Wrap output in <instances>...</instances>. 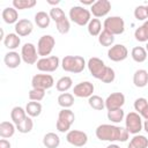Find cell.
I'll return each instance as SVG.
<instances>
[{"instance_id":"29","label":"cell","mask_w":148,"mask_h":148,"mask_svg":"<svg viewBox=\"0 0 148 148\" xmlns=\"http://www.w3.org/2000/svg\"><path fill=\"white\" fill-rule=\"evenodd\" d=\"M73 86V80L71 76H61L57 82H56V88L60 92H66L68 91Z\"/></svg>"},{"instance_id":"1","label":"cell","mask_w":148,"mask_h":148,"mask_svg":"<svg viewBox=\"0 0 148 148\" xmlns=\"http://www.w3.org/2000/svg\"><path fill=\"white\" fill-rule=\"evenodd\" d=\"M96 138L101 141H109V142H125L128 140L130 133L125 127L112 125V124H102L97 126L95 131Z\"/></svg>"},{"instance_id":"15","label":"cell","mask_w":148,"mask_h":148,"mask_svg":"<svg viewBox=\"0 0 148 148\" xmlns=\"http://www.w3.org/2000/svg\"><path fill=\"white\" fill-rule=\"evenodd\" d=\"M125 104V95L123 92H112L105 98V109L108 111L123 109Z\"/></svg>"},{"instance_id":"2","label":"cell","mask_w":148,"mask_h":148,"mask_svg":"<svg viewBox=\"0 0 148 148\" xmlns=\"http://www.w3.org/2000/svg\"><path fill=\"white\" fill-rule=\"evenodd\" d=\"M87 66L86 60L81 56H65L61 60V68L65 72L79 74Z\"/></svg>"},{"instance_id":"42","label":"cell","mask_w":148,"mask_h":148,"mask_svg":"<svg viewBox=\"0 0 148 148\" xmlns=\"http://www.w3.org/2000/svg\"><path fill=\"white\" fill-rule=\"evenodd\" d=\"M114 79H116V73H114L113 68L106 66V69L103 74V76L101 77V81L104 82V83H111V82L114 81Z\"/></svg>"},{"instance_id":"51","label":"cell","mask_w":148,"mask_h":148,"mask_svg":"<svg viewBox=\"0 0 148 148\" xmlns=\"http://www.w3.org/2000/svg\"><path fill=\"white\" fill-rule=\"evenodd\" d=\"M146 8H147V14H148V5L146 6Z\"/></svg>"},{"instance_id":"47","label":"cell","mask_w":148,"mask_h":148,"mask_svg":"<svg viewBox=\"0 0 148 148\" xmlns=\"http://www.w3.org/2000/svg\"><path fill=\"white\" fill-rule=\"evenodd\" d=\"M46 2H47L49 5H51V6H54V7H56L57 5H59V3H60V1H59V0H56V1H53V0H47Z\"/></svg>"},{"instance_id":"3","label":"cell","mask_w":148,"mask_h":148,"mask_svg":"<svg viewBox=\"0 0 148 148\" xmlns=\"http://www.w3.org/2000/svg\"><path fill=\"white\" fill-rule=\"evenodd\" d=\"M69 20L72 22H74L75 24L83 27V25H88V23L91 20V13L89 9L84 8L83 6H73L69 9L68 13Z\"/></svg>"},{"instance_id":"9","label":"cell","mask_w":148,"mask_h":148,"mask_svg":"<svg viewBox=\"0 0 148 148\" xmlns=\"http://www.w3.org/2000/svg\"><path fill=\"white\" fill-rule=\"evenodd\" d=\"M21 57L22 60L28 64V65H34L37 64L38 59V52H37V47L32 44V43H25L23 44V46L21 47Z\"/></svg>"},{"instance_id":"5","label":"cell","mask_w":148,"mask_h":148,"mask_svg":"<svg viewBox=\"0 0 148 148\" xmlns=\"http://www.w3.org/2000/svg\"><path fill=\"white\" fill-rule=\"evenodd\" d=\"M125 128L128 131L130 134H140V132L143 130V123L142 118L138 112H128L125 116Z\"/></svg>"},{"instance_id":"46","label":"cell","mask_w":148,"mask_h":148,"mask_svg":"<svg viewBox=\"0 0 148 148\" xmlns=\"http://www.w3.org/2000/svg\"><path fill=\"white\" fill-rule=\"evenodd\" d=\"M81 3L83 5V7H84V6H90V7H91V6L95 3V1H94V0H81Z\"/></svg>"},{"instance_id":"37","label":"cell","mask_w":148,"mask_h":148,"mask_svg":"<svg viewBox=\"0 0 148 148\" xmlns=\"http://www.w3.org/2000/svg\"><path fill=\"white\" fill-rule=\"evenodd\" d=\"M37 3L36 0H13V7L17 10H23V9H30L35 7Z\"/></svg>"},{"instance_id":"43","label":"cell","mask_w":148,"mask_h":148,"mask_svg":"<svg viewBox=\"0 0 148 148\" xmlns=\"http://www.w3.org/2000/svg\"><path fill=\"white\" fill-rule=\"evenodd\" d=\"M148 105V101L145 98V97H139V98H136L135 101H134V110H135V112H138L139 114L141 113V111L146 108Z\"/></svg>"},{"instance_id":"49","label":"cell","mask_w":148,"mask_h":148,"mask_svg":"<svg viewBox=\"0 0 148 148\" xmlns=\"http://www.w3.org/2000/svg\"><path fill=\"white\" fill-rule=\"evenodd\" d=\"M106 148H120V147H119L118 145H116V143H110Z\"/></svg>"},{"instance_id":"12","label":"cell","mask_w":148,"mask_h":148,"mask_svg":"<svg viewBox=\"0 0 148 148\" xmlns=\"http://www.w3.org/2000/svg\"><path fill=\"white\" fill-rule=\"evenodd\" d=\"M53 84H54V80H53L52 75H50V74H36L31 79L32 88L47 90V89L52 88Z\"/></svg>"},{"instance_id":"7","label":"cell","mask_w":148,"mask_h":148,"mask_svg":"<svg viewBox=\"0 0 148 148\" xmlns=\"http://www.w3.org/2000/svg\"><path fill=\"white\" fill-rule=\"evenodd\" d=\"M56 46V39L51 35H43L37 43V52L40 58H45L50 56Z\"/></svg>"},{"instance_id":"48","label":"cell","mask_w":148,"mask_h":148,"mask_svg":"<svg viewBox=\"0 0 148 148\" xmlns=\"http://www.w3.org/2000/svg\"><path fill=\"white\" fill-rule=\"evenodd\" d=\"M143 130L148 133V120H145V123H143Z\"/></svg>"},{"instance_id":"27","label":"cell","mask_w":148,"mask_h":148,"mask_svg":"<svg viewBox=\"0 0 148 148\" xmlns=\"http://www.w3.org/2000/svg\"><path fill=\"white\" fill-rule=\"evenodd\" d=\"M134 37L138 42H141V43H147L148 42V20L145 21L139 28L135 29Z\"/></svg>"},{"instance_id":"41","label":"cell","mask_w":148,"mask_h":148,"mask_svg":"<svg viewBox=\"0 0 148 148\" xmlns=\"http://www.w3.org/2000/svg\"><path fill=\"white\" fill-rule=\"evenodd\" d=\"M45 96V90L43 89H37V88H32L29 91V99L30 101H35V102H40Z\"/></svg>"},{"instance_id":"34","label":"cell","mask_w":148,"mask_h":148,"mask_svg":"<svg viewBox=\"0 0 148 148\" xmlns=\"http://www.w3.org/2000/svg\"><path fill=\"white\" fill-rule=\"evenodd\" d=\"M88 104L90 105V108H92L94 110L101 111L105 108V99H103L101 96L98 95H92L88 98Z\"/></svg>"},{"instance_id":"21","label":"cell","mask_w":148,"mask_h":148,"mask_svg":"<svg viewBox=\"0 0 148 148\" xmlns=\"http://www.w3.org/2000/svg\"><path fill=\"white\" fill-rule=\"evenodd\" d=\"M133 83L138 88H143L148 84V72L146 69H138L133 74Z\"/></svg>"},{"instance_id":"32","label":"cell","mask_w":148,"mask_h":148,"mask_svg":"<svg viewBox=\"0 0 148 148\" xmlns=\"http://www.w3.org/2000/svg\"><path fill=\"white\" fill-rule=\"evenodd\" d=\"M147 51L142 46H135L131 51V57L135 62H143L147 59Z\"/></svg>"},{"instance_id":"36","label":"cell","mask_w":148,"mask_h":148,"mask_svg":"<svg viewBox=\"0 0 148 148\" xmlns=\"http://www.w3.org/2000/svg\"><path fill=\"white\" fill-rule=\"evenodd\" d=\"M34 128V121L31 119V117H27L22 123H20L18 125H16V131H18L22 134H27L29 132H31Z\"/></svg>"},{"instance_id":"16","label":"cell","mask_w":148,"mask_h":148,"mask_svg":"<svg viewBox=\"0 0 148 148\" xmlns=\"http://www.w3.org/2000/svg\"><path fill=\"white\" fill-rule=\"evenodd\" d=\"M110 10H111V2L109 0H97L90 7V13L96 18L106 16Z\"/></svg>"},{"instance_id":"4","label":"cell","mask_w":148,"mask_h":148,"mask_svg":"<svg viewBox=\"0 0 148 148\" xmlns=\"http://www.w3.org/2000/svg\"><path fill=\"white\" fill-rule=\"evenodd\" d=\"M75 120V114L71 109H61L58 113V120L56 123V127L60 133L69 132L71 126Z\"/></svg>"},{"instance_id":"8","label":"cell","mask_w":148,"mask_h":148,"mask_svg":"<svg viewBox=\"0 0 148 148\" xmlns=\"http://www.w3.org/2000/svg\"><path fill=\"white\" fill-rule=\"evenodd\" d=\"M61 65L60 59L57 56H50V57H45V58H40L36 66L37 69L44 73H51L58 69V67Z\"/></svg>"},{"instance_id":"20","label":"cell","mask_w":148,"mask_h":148,"mask_svg":"<svg viewBox=\"0 0 148 148\" xmlns=\"http://www.w3.org/2000/svg\"><path fill=\"white\" fill-rule=\"evenodd\" d=\"M1 16L7 24H16L18 21V13L14 7H6L2 10Z\"/></svg>"},{"instance_id":"6","label":"cell","mask_w":148,"mask_h":148,"mask_svg":"<svg viewBox=\"0 0 148 148\" xmlns=\"http://www.w3.org/2000/svg\"><path fill=\"white\" fill-rule=\"evenodd\" d=\"M103 28L113 36L121 35L125 31V21L121 16H109L104 20Z\"/></svg>"},{"instance_id":"22","label":"cell","mask_w":148,"mask_h":148,"mask_svg":"<svg viewBox=\"0 0 148 148\" xmlns=\"http://www.w3.org/2000/svg\"><path fill=\"white\" fill-rule=\"evenodd\" d=\"M16 125L10 121H1L0 124V136L2 139L12 138L15 134Z\"/></svg>"},{"instance_id":"38","label":"cell","mask_w":148,"mask_h":148,"mask_svg":"<svg viewBox=\"0 0 148 148\" xmlns=\"http://www.w3.org/2000/svg\"><path fill=\"white\" fill-rule=\"evenodd\" d=\"M56 28H57L58 32H60V34H62V35L67 34V32L69 31V29H71L69 20H68L67 17H64L62 20L56 22Z\"/></svg>"},{"instance_id":"23","label":"cell","mask_w":148,"mask_h":148,"mask_svg":"<svg viewBox=\"0 0 148 148\" xmlns=\"http://www.w3.org/2000/svg\"><path fill=\"white\" fill-rule=\"evenodd\" d=\"M27 117H28L27 111L22 106H14L10 111V119L15 125H18L20 123H22Z\"/></svg>"},{"instance_id":"44","label":"cell","mask_w":148,"mask_h":148,"mask_svg":"<svg viewBox=\"0 0 148 148\" xmlns=\"http://www.w3.org/2000/svg\"><path fill=\"white\" fill-rule=\"evenodd\" d=\"M0 148H12V145L7 139H1L0 140Z\"/></svg>"},{"instance_id":"31","label":"cell","mask_w":148,"mask_h":148,"mask_svg":"<svg viewBox=\"0 0 148 148\" xmlns=\"http://www.w3.org/2000/svg\"><path fill=\"white\" fill-rule=\"evenodd\" d=\"M58 104L62 109H69L74 104V95L71 92H61L58 96Z\"/></svg>"},{"instance_id":"10","label":"cell","mask_w":148,"mask_h":148,"mask_svg":"<svg viewBox=\"0 0 148 148\" xmlns=\"http://www.w3.org/2000/svg\"><path fill=\"white\" fill-rule=\"evenodd\" d=\"M87 67H88L90 74L97 80H101V77L103 76V74L106 69V65L104 64V61L97 57L90 58L87 62Z\"/></svg>"},{"instance_id":"17","label":"cell","mask_w":148,"mask_h":148,"mask_svg":"<svg viewBox=\"0 0 148 148\" xmlns=\"http://www.w3.org/2000/svg\"><path fill=\"white\" fill-rule=\"evenodd\" d=\"M14 29H15V34H17L20 37H25V36H29L32 32L34 24L28 18H21V20L17 21Z\"/></svg>"},{"instance_id":"26","label":"cell","mask_w":148,"mask_h":148,"mask_svg":"<svg viewBox=\"0 0 148 148\" xmlns=\"http://www.w3.org/2000/svg\"><path fill=\"white\" fill-rule=\"evenodd\" d=\"M127 148H148V139L142 134H135L130 140Z\"/></svg>"},{"instance_id":"14","label":"cell","mask_w":148,"mask_h":148,"mask_svg":"<svg viewBox=\"0 0 148 148\" xmlns=\"http://www.w3.org/2000/svg\"><path fill=\"white\" fill-rule=\"evenodd\" d=\"M94 90H95V87L90 81H82L76 86H74L73 94L74 96L80 98H89L90 96L94 95Z\"/></svg>"},{"instance_id":"45","label":"cell","mask_w":148,"mask_h":148,"mask_svg":"<svg viewBox=\"0 0 148 148\" xmlns=\"http://www.w3.org/2000/svg\"><path fill=\"white\" fill-rule=\"evenodd\" d=\"M140 116H141V118L142 119H145V120H148V105L141 111V113H140Z\"/></svg>"},{"instance_id":"25","label":"cell","mask_w":148,"mask_h":148,"mask_svg":"<svg viewBox=\"0 0 148 148\" xmlns=\"http://www.w3.org/2000/svg\"><path fill=\"white\" fill-rule=\"evenodd\" d=\"M50 22H51V17L46 12L40 10V12H37L35 14V23L38 28L45 29L50 25Z\"/></svg>"},{"instance_id":"40","label":"cell","mask_w":148,"mask_h":148,"mask_svg":"<svg viewBox=\"0 0 148 148\" xmlns=\"http://www.w3.org/2000/svg\"><path fill=\"white\" fill-rule=\"evenodd\" d=\"M49 15H50L51 20H53L54 22H58V21L62 20L64 17H66V15H65L64 10H62L60 7H52V8L50 9Z\"/></svg>"},{"instance_id":"18","label":"cell","mask_w":148,"mask_h":148,"mask_svg":"<svg viewBox=\"0 0 148 148\" xmlns=\"http://www.w3.org/2000/svg\"><path fill=\"white\" fill-rule=\"evenodd\" d=\"M3 61H5V65L8 67V68H17L22 61V57L21 54H18V52L16 51H9L5 54L3 57Z\"/></svg>"},{"instance_id":"33","label":"cell","mask_w":148,"mask_h":148,"mask_svg":"<svg viewBox=\"0 0 148 148\" xmlns=\"http://www.w3.org/2000/svg\"><path fill=\"white\" fill-rule=\"evenodd\" d=\"M98 43L102 45V46H106V47H111L114 43V36L112 34H110L109 31L104 30L99 34L98 36Z\"/></svg>"},{"instance_id":"30","label":"cell","mask_w":148,"mask_h":148,"mask_svg":"<svg viewBox=\"0 0 148 148\" xmlns=\"http://www.w3.org/2000/svg\"><path fill=\"white\" fill-rule=\"evenodd\" d=\"M42 104L39 102H35V101H31V102H28L27 105H25V111H27V114L31 118L34 117H38L40 113H42Z\"/></svg>"},{"instance_id":"35","label":"cell","mask_w":148,"mask_h":148,"mask_svg":"<svg viewBox=\"0 0 148 148\" xmlns=\"http://www.w3.org/2000/svg\"><path fill=\"white\" fill-rule=\"evenodd\" d=\"M108 119L113 123V124H119L125 119V112L123 109H117V110H111L108 111Z\"/></svg>"},{"instance_id":"39","label":"cell","mask_w":148,"mask_h":148,"mask_svg":"<svg viewBox=\"0 0 148 148\" xmlns=\"http://www.w3.org/2000/svg\"><path fill=\"white\" fill-rule=\"evenodd\" d=\"M134 17L138 21H147L148 18V14H147V8L143 5L136 6L134 9Z\"/></svg>"},{"instance_id":"24","label":"cell","mask_w":148,"mask_h":148,"mask_svg":"<svg viewBox=\"0 0 148 148\" xmlns=\"http://www.w3.org/2000/svg\"><path fill=\"white\" fill-rule=\"evenodd\" d=\"M43 145L46 148H58L60 145V138L53 132H49L43 138Z\"/></svg>"},{"instance_id":"28","label":"cell","mask_w":148,"mask_h":148,"mask_svg":"<svg viewBox=\"0 0 148 148\" xmlns=\"http://www.w3.org/2000/svg\"><path fill=\"white\" fill-rule=\"evenodd\" d=\"M87 30L88 34L92 37H98L99 34L102 32V22L99 18H91L90 22L87 25Z\"/></svg>"},{"instance_id":"19","label":"cell","mask_w":148,"mask_h":148,"mask_svg":"<svg viewBox=\"0 0 148 148\" xmlns=\"http://www.w3.org/2000/svg\"><path fill=\"white\" fill-rule=\"evenodd\" d=\"M3 45L9 50V51H15V49H17L21 44V38L15 32H9L3 38Z\"/></svg>"},{"instance_id":"11","label":"cell","mask_w":148,"mask_h":148,"mask_svg":"<svg viewBox=\"0 0 148 148\" xmlns=\"http://www.w3.org/2000/svg\"><path fill=\"white\" fill-rule=\"evenodd\" d=\"M66 140L74 147H83L88 142V135L83 131L79 130H71L66 134Z\"/></svg>"},{"instance_id":"13","label":"cell","mask_w":148,"mask_h":148,"mask_svg":"<svg viewBox=\"0 0 148 148\" xmlns=\"http://www.w3.org/2000/svg\"><path fill=\"white\" fill-rule=\"evenodd\" d=\"M128 57V50L123 44H114L108 50V58L114 62L125 60Z\"/></svg>"},{"instance_id":"50","label":"cell","mask_w":148,"mask_h":148,"mask_svg":"<svg viewBox=\"0 0 148 148\" xmlns=\"http://www.w3.org/2000/svg\"><path fill=\"white\" fill-rule=\"evenodd\" d=\"M145 49H146V51H147V53H148V42H147V44H146V47H145Z\"/></svg>"}]
</instances>
